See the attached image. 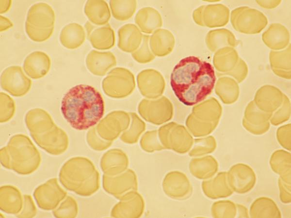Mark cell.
Returning <instances> with one entry per match:
<instances>
[{
	"label": "cell",
	"instance_id": "5bb4252c",
	"mask_svg": "<svg viewBox=\"0 0 291 218\" xmlns=\"http://www.w3.org/2000/svg\"><path fill=\"white\" fill-rule=\"evenodd\" d=\"M11 0H1L0 1V13H4L7 12L10 8L11 5Z\"/></svg>",
	"mask_w": 291,
	"mask_h": 218
},
{
	"label": "cell",
	"instance_id": "5b68a950",
	"mask_svg": "<svg viewBox=\"0 0 291 218\" xmlns=\"http://www.w3.org/2000/svg\"><path fill=\"white\" fill-rule=\"evenodd\" d=\"M50 64L49 57L44 52L36 51L29 55L25 60L24 67L31 77L38 78L48 72Z\"/></svg>",
	"mask_w": 291,
	"mask_h": 218
},
{
	"label": "cell",
	"instance_id": "52a82bcc",
	"mask_svg": "<svg viewBox=\"0 0 291 218\" xmlns=\"http://www.w3.org/2000/svg\"><path fill=\"white\" fill-rule=\"evenodd\" d=\"M60 40L62 45L67 48H78L85 40L83 28L76 23L66 25L61 31Z\"/></svg>",
	"mask_w": 291,
	"mask_h": 218
},
{
	"label": "cell",
	"instance_id": "30bf717a",
	"mask_svg": "<svg viewBox=\"0 0 291 218\" xmlns=\"http://www.w3.org/2000/svg\"><path fill=\"white\" fill-rule=\"evenodd\" d=\"M212 207L219 208L218 209L212 210L213 216L214 217H233L230 213L236 214V210H231L236 209L235 205L232 202L230 201H221L214 202Z\"/></svg>",
	"mask_w": 291,
	"mask_h": 218
},
{
	"label": "cell",
	"instance_id": "8992f818",
	"mask_svg": "<svg viewBox=\"0 0 291 218\" xmlns=\"http://www.w3.org/2000/svg\"><path fill=\"white\" fill-rule=\"evenodd\" d=\"M228 184L237 193H244L251 190L256 183L254 171H229L227 173Z\"/></svg>",
	"mask_w": 291,
	"mask_h": 218
},
{
	"label": "cell",
	"instance_id": "7c38bea8",
	"mask_svg": "<svg viewBox=\"0 0 291 218\" xmlns=\"http://www.w3.org/2000/svg\"><path fill=\"white\" fill-rule=\"evenodd\" d=\"M13 26V23L8 18L0 16V31H5Z\"/></svg>",
	"mask_w": 291,
	"mask_h": 218
},
{
	"label": "cell",
	"instance_id": "9c48e42d",
	"mask_svg": "<svg viewBox=\"0 0 291 218\" xmlns=\"http://www.w3.org/2000/svg\"><path fill=\"white\" fill-rule=\"evenodd\" d=\"M251 217H281L277 205L271 199L261 197L253 202L250 209Z\"/></svg>",
	"mask_w": 291,
	"mask_h": 218
},
{
	"label": "cell",
	"instance_id": "7a4b0ae2",
	"mask_svg": "<svg viewBox=\"0 0 291 218\" xmlns=\"http://www.w3.org/2000/svg\"><path fill=\"white\" fill-rule=\"evenodd\" d=\"M61 112L69 125L78 130L96 125L104 113V102L100 93L92 86L79 84L64 95Z\"/></svg>",
	"mask_w": 291,
	"mask_h": 218
},
{
	"label": "cell",
	"instance_id": "3957f363",
	"mask_svg": "<svg viewBox=\"0 0 291 218\" xmlns=\"http://www.w3.org/2000/svg\"><path fill=\"white\" fill-rule=\"evenodd\" d=\"M55 16L52 7L46 3L39 2L29 9L25 22L26 33L35 42H43L53 33Z\"/></svg>",
	"mask_w": 291,
	"mask_h": 218
},
{
	"label": "cell",
	"instance_id": "6da1fadb",
	"mask_svg": "<svg viewBox=\"0 0 291 218\" xmlns=\"http://www.w3.org/2000/svg\"><path fill=\"white\" fill-rule=\"evenodd\" d=\"M216 79L214 69L210 63L190 56L182 59L174 67L170 85L179 101L192 106L211 93Z\"/></svg>",
	"mask_w": 291,
	"mask_h": 218
},
{
	"label": "cell",
	"instance_id": "8fae6325",
	"mask_svg": "<svg viewBox=\"0 0 291 218\" xmlns=\"http://www.w3.org/2000/svg\"><path fill=\"white\" fill-rule=\"evenodd\" d=\"M280 199L282 202L285 203V197L286 203L291 202V185H289L283 182L280 178L278 180Z\"/></svg>",
	"mask_w": 291,
	"mask_h": 218
},
{
	"label": "cell",
	"instance_id": "277c9868",
	"mask_svg": "<svg viewBox=\"0 0 291 218\" xmlns=\"http://www.w3.org/2000/svg\"><path fill=\"white\" fill-rule=\"evenodd\" d=\"M31 82L18 66L7 68L1 77L2 88L15 96H21L26 93L30 89Z\"/></svg>",
	"mask_w": 291,
	"mask_h": 218
},
{
	"label": "cell",
	"instance_id": "ba28073f",
	"mask_svg": "<svg viewBox=\"0 0 291 218\" xmlns=\"http://www.w3.org/2000/svg\"><path fill=\"white\" fill-rule=\"evenodd\" d=\"M208 185L207 196L210 199L226 197L233 193L227 178L226 172H221L210 180L206 181Z\"/></svg>",
	"mask_w": 291,
	"mask_h": 218
},
{
	"label": "cell",
	"instance_id": "4fadbf2b",
	"mask_svg": "<svg viewBox=\"0 0 291 218\" xmlns=\"http://www.w3.org/2000/svg\"><path fill=\"white\" fill-rule=\"evenodd\" d=\"M238 213L237 217H249L247 208L242 205L237 204Z\"/></svg>",
	"mask_w": 291,
	"mask_h": 218
}]
</instances>
